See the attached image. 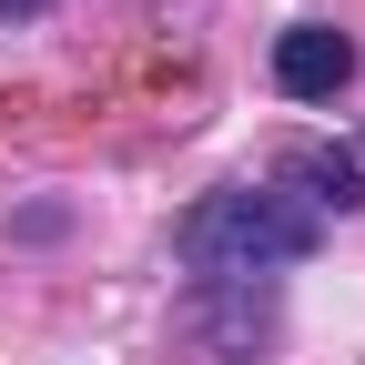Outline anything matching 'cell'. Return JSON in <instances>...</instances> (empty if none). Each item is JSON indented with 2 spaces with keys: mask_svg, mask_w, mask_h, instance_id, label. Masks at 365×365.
I'll return each instance as SVG.
<instances>
[{
  "mask_svg": "<svg viewBox=\"0 0 365 365\" xmlns=\"http://www.w3.org/2000/svg\"><path fill=\"white\" fill-rule=\"evenodd\" d=\"M182 264L203 274V284H254V274H284L325 244V223H314L294 193H274V182H223L182 213Z\"/></svg>",
  "mask_w": 365,
  "mask_h": 365,
  "instance_id": "6da1fadb",
  "label": "cell"
},
{
  "mask_svg": "<svg viewBox=\"0 0 365 365\" xmlns=\"http://www.w3.org/2000/svg\"><path fill=\"white\" fill-rule=\"evenodd\" d=\"M345 71H355V41H345V31H325V21H294L284 41H274V81H284L294 102H335Z\"/></svg>",
  "mask_w": 365,
  "mask_h": 365,
  "instance_id": "7a4b0ae2",
  "label": "cell"
},
{
  "mask_svg": "<svg viewBox=\"0 0 365 365\" xmlns=\"http://www.w3.org/2000/svg\"><path fill=\"white\" fill-rule=\"evenodd\" d=\"M284 173H294V182H314V193H304V213H314V223L365 203V173H355V153H325V143H304V153H284Z\"/></svg>",
  "mask_w": 365,
  "mask_h": 365,
  "instance_id": "3957f363",
  "label": "cell"
},
{
  "mask_svg": "<svg viewBox=\"0 0 365 365\" xmlns=\"http://www.w3.org/2000/svg\"><path fill=\"white\" fill-rule=\"evenodd\" d=\"M31 11H51V0H0V31H11V21H31Z\"/></svg>",
  "mask_w": 365,
  "mask_h": 365,
  "instance_id": "277c9868",
  "label": "cell"
}]
</instances>
